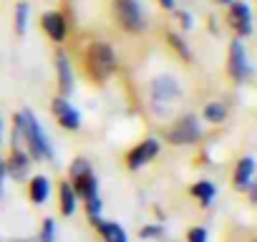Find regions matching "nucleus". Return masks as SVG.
I'll return each instance as SVG.
<instances>
[{"label":"nucleus","instance_id":"1","mask_svg":"<svg viewBox=\"0 0 257 242\" xmlns=\"http://www.w3.org/2000/svg\"><path fill=\"white\" fill-rule=\"evenodd\" d=\"M13 124V147H18V139H23L28 144V157L36 159V162H43V159H53V147L43 132V127L38 124V118L26 108L21 111Z\"/></svg>","mask_w":257,"mask_h":242},{"label":"nucleus","instance_id":"2","mask_svg":"<svg viewBox=\"0 0 257 242\" xmlns=\"http://www.w3.org/2000/svg\"><path fill=\"white\" fill-rule=\"evenodd\" d=\"M86 66H88V73L96 78V81H106L113 71H116V53L108 43L103 41H93L86 51Z\"/></svg>","mask_w":257,"mask_h":242},{"label":"nucleus","instance_id":"3","mask_svg":"<svg viewBox=\"0 0 257 242\" xmlns=\"http://www.w3.org/2000/svg\"><path fill=\"white\" fill-rule=\"evenodd\" d=\"M68 184L73 187L76 197H81V199L96 194V192H98V179H96V174H93V169H91V162L76 159V162L71 164V182H68Z\"/></svg>","mask_w":257,"mask_h":242},{"label":"nucleus","instance_id":"4","mask_svg":"<svg viewBox=\"0 0 257 242\" xmlns=\"http://www.w3.org/2000/svg\"><path fill=\"white\" fill-rule=\"evenodd\" d=\"M113 13H116V21L121 23V28L128 33H142L147 28L144 13L137 0H113Z\"/></svg>","mask_w":257,"mask_h":242},{"label":"nucleus","instance_id":"5","mask_svg":"<svg viewBox=\"0 0 257 242\" xmlns=\"http://www.w3.org/2000/svg\"><path fill=\"white\" fill-rule=\"evenodd\" d=\"M227 68H229V76L237 81V83H244L252 78V66L247 61V51H244V43L239 38H234L229 43V61H227Z\"/></svg>","mask_w":257,"mask_h":242},{"label":"nucleus","instance_id":"6","mask_svg":"<svg viewBox=\"0 0 257 242\" xmlns=\"http://www.w3.org/2000/svg\"><path fill=\"white\" fill-rule=\"evenodd\" d=\"M199 137H202V129H199L197 116H184L182 121H177V124L167 132V139H169L172 144H179V147L197 144Z\"/></svg>","mask_w":257,"mask_h":242},{"label":"nucleus","instance_id":"7","mask_svg":"<svg viewBox=\"0 0 257 242\" xmlns=\"http://www.w3.org/2000/svg\"><path fill=\"white\" fill-rule=\"evenodd\" d=\"M51 111H53L56 121H58V124H61L63 129H71V132L81 129V113H78V108H76V106H71V103L66 101V96L53 98Z\"/></svg>","mask_w":257,"mask_h":242},{"label":"nucleus","instance_id":"8","mask_svg":"<svg viewBox=\"0 0 257 242\" xmlns=\"http://www.w3.org/2000/svg\"><path fill=\"white\" fill-rule=\"evenodd\" d=\"M159 149H162V144H159L157 139H147V142H142L137 149H132V152H128V157H126L128 169H142L144 164L154 162L157 154H159Z\"/></svg>","mask_w":257,"mask_h":242},{"label":"nucleus","instance_id":"9","mask_svg":"<svg viewBox=\"0 0 257 242\" xmlns=\"http://www.w3.org/2000/svg\"><path fill=\"white\" fill-rule=\"evenodd\" d=\"M229 26L237 31V36H249L252 33V11L247 3H229Z\"/></svg>","mask_w":257,"mask_h":242},{"label":"nucleus","instance_id":"10","mask_svg":"<svg viewBox=\"0 0 257 242\" xmlns=\"http://www.w3.org/2000/svg\"><path fill=\"white\" fill-rule=\"evenodd\" d=\"M179 93H182V88H179V83H177L174 76H157V78L152 81V98H154V101L169 103V101H174Z\"/></svg>","mask_w":257,"mask_h":242},{"label":"nucleus","instance_id":"11","mask_svg":"<svg viewBox=\"0 0 257 242\" xmlns=\"http://www.w3.org/2000/svg\"><path fill=\"white\" fill-rule=\"evenodd\" d=\"M28 169H31V157H28L23 149L13 147L11 162H6V172H8V177H13V179H26V177H28Z\"/></svg>","mask_w":257,"mask_h":242},{"label":"nucleus","instance_id":"12","mask_svg":"<svg viewBox=\"0 0 257 242\" xmlns=\"http://www.w3.org/2000/svg\"><path fill=\"white\" fill-rule=\"evenodd\" d=\"M43 31H46V36L51 38V41H56V43H63L66 41V18L61 16V13H46L43 16Z\"/></svg>","mask_w":257,"mask_h":242},{"label":"nucleus","instance_id":"13","mask_svg":"<svg viewBox=\"0 0 257 242\" xmlns=\"http://www.w3.org/2000/svg\"><path fill=\"white\" fill-rule=\"evenodd\" d=\"M56 73H58V86H61V93L68 96L73 91V71H71V61L63 51L56 53Z\"/></svg>","mask_w":257,"mask_h":242},{"label":"nucleus","instance_id":"14","mask_svg":"<svg viewBox=\"0 0 257 242\" xmlns=\"http://www.w3.org/2000/svg\"><path fill=\"white\" fill-rule=\"evenodd\" d=\"M91 224L101 232L103 242H128V237H126L123 227H121V224H116V222H106V219L96 217V219H91Z\"/></svg>","mask_w":257,"mask_h":242},{"label":"nucleus","instance_id":"15","mask_svg":"<svg viewBox=\"0 0 257 242\" xmlns=\"http://www.w3.org/2000/svg\"><path fill=\"white\" fill-rule=\"evenodd\" d=\"M252 172H254V159L252 157H244L237 162V169H234V187L239 192H247V187L252 184Z\"/></svg>","mask_w":257,"mask_h":242},{"label":"nucleus","instance_id":"16","mask_svg":"<svg viewBox=\"0 0 257 242\" xmlns=\"http://www.w3.org/2000/svg\"><path fill=\"white\" fill-rule=\"evenodd\" d=\"M48 194H51V182L46 179V177H33L31 179V199L36 202V204H43L46 199H48Z\"/></svg>","mask_w":257,"mask_h":242},{"label":"nucleus","instance_id":"17","mask_svg":"<svg viewBox=\"0 0 257 242\" xmlns=\"http://www.w3.org/2000/svg\"><path fill=\"white\" fill-rule=\"evenodd\" d=\"M224 118H227V103L212 101V103L204 106V121H209V124H222Z\"/></svg>","mask_w":257,"mask_h":242},{"label":"nucleus","instance_id":"18","mask_svg":"<svg viewBox=\"0 0 257 242\" xmlns=\"http://www.w3.org/2000/svg\"><path fill=\"white\" fill-rule=\"evenodd\" d=\"M61 212H63V217H71L76 212V192L68 182L61 184Z\"/></svg>","mask_w":257,"mask_h":242},{"label":"nucleus","instance_id":"19","mask_svg":"<svg viewBox=\"0 0 257 242\" xmlns=\"http://www.w3.org/2000/svg\"><path fill=\"white\" fill-rule=\"evenodd\" d=\"M192 194L202 202V207H209L212 199H214V194H217V189H214L212 182H197V184L192 187Z\"/></svg>","mask_w":257,"mask_h":242},{"label":"nucleus","instance_id":"20","mask_svg":"<svg viewBox=\"0 0 257 242\" xmlns=\"http://www.w3.org/2000/svg\"><path fill=\"white\" fill-rule=\"evenodd\" d=\"M28 13H31L28 3H18V8H16V33L18 36H23L28 31Z\"/></svg>","mask_w":257,"mask_h":242},{"label":"nucleus","instance_id":"21","mask_svg":"<svg viewBox=\"0 0 257 242\" xmlns=\"http://www.w3.org/2000/svg\"><path fill=\"white\" fill-rule=\"evenodd\" d=\"M167 38H169V46H172V48H174V51H177V53L184 58V61H192V51H189V46L184 43V38H182V36H177V33H169Z\"/></svg>","mask_w":257,"mask_h":242},{"label":"nucleus","instance_id":"22","mask_svg":"<svg viewBox=\"0 0 257 242\" xmlns=\"http://www.w3.org/2000/svg\"><path fill=\"white\" fill-rule=\"evenodd\" d=\"M38 242H56V219H53V217H46V219H43Z\"/></svg>","mask_w":257,"mask_h":242},{"label":"nucleus","instance_id":"23","mask_svg":"<svg viewBox=\"0 0 257 242\" xmlns=\"http://www.w3.org/2000/svg\"><path fill=\"white\" fill-rule=\"evenodd\" d=\"M86 212H88L91 219L101 217V197H98V192L91 194V197H86Z\"/></svg>","mask_w":257,"mask_h":242},{"label":"nucleus","instance_id":"24","mask_svg":"<svg viewBox=\"0 0 257 242\" xmlns=\"http://www.w3.org/2000/svg\"><path fill=\"white\" fill-rule=\"evenodd\" d=\"M187 242H207V229L204 227H192L187 234Z\"/></svg>","mask_w":257,"mask_h":242},{"label":"nucleus","instance_id":"25","mask_svg":"<svg viewBox=\"0 0 257 242\" xmlns=\"http://www.w3.org/2000/svg\"><path fill=\"white\" fill-rule=\"evenodd\" d=\"M139 234H142V237H159V234H162V227H159V224H149V227H142Z\"/></svg>","mask_w":257,"mask_h":242},{"label":"nucleus","instance_id":"26","mask_svg":"<svg viewBox=\"0 0 257 242\" xmlns=\"http://www.w3.org/2000/svg\"><path fill=\"white\" fill-rule=\"evenodd\" d=\"M177 18L182 21V28H184V31H189V28H192V16H189L187 11H179V13H177Z\"/></svg>","mask_w":257,"mask_h":242},{"label":"nucleus","instance_id":"27","mask_svg":"<svg viewBox=\"0 0 257 242\" xmlns=\"http://www.w3.org/2000/svg\"><path fill=\"white\" fill-rule=\"evenodd\" d=\"M6 177H8L6 162H0V197H6Z\"/></svg>","mask_w":257,"mask_h":242},{"label":"nucleus","instance_id":"28","mask_svg":"<svg viewBox=\"0 0 257 242\" xmlns=\"http://www.w3.org/2000/svg\"><path fill=\"white\" fill-rule=\"evenodd\" d=\"M159 3H162V8H167V11L174 8V0H159Z\"/></svg>","mask_w":257,"mask_h":242},{"label":"nucleus","instance_id":"29","mask_svg":"<svg viewBox=\"0 0 257 242\" xmlns=\"http://www.w3.org/2000/svg\"><path fill=\"white\" fill-rule=\"evenodd\" d=\"M0 139H3V116H0Z\"/></svg>","mask_w":257,"mask_h":242},{"label":"nucleus","instance_id":"30","mask_svg":"<svg viewBox=\"0 0 257 242\" xmlns=\"http://www.w3.org/2000/svg\"><path fill=\"white\" fill-rule=\"evenodd\" d=\"M219 3H232V0H219Z\"/></svg>","mask_w":257,"mask_h":242},{"label":"nucleus","instance_id":"31","mask_svg":"<svg viewBox=\"0 0 257 242\" xmlns=\"http://www.w3.org/2000/svg\"><path fill=\"white\" fill-rule=\"evenodd\" d=\"M0 162H3V157H0Z\"/></svg>","mask_w":257,"mask_h":242}]
</instances>
